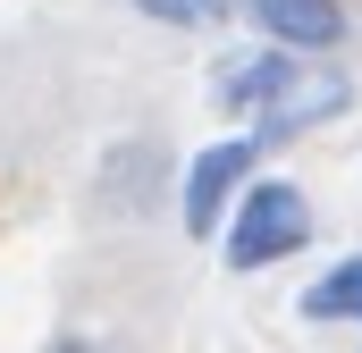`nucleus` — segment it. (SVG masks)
Wrapping results in <instances>:
<instances>
[{"label": "nucleus", "mask_w": 362, "mask_h": 353, "mask_svg": "<svg viewBox=\"0 0 362 353\" xmlns=\"http://www.w3.org/2000/svg\"><path fill=\"white\" fill-rule=\"evenodd\" d=\"M312 244V202L286 185V176H253L236 219H228V269H270L286 253Z\"/></svg>", "instance_id": "1"}, {"label": "nucleus", "mask_w": 362, "mask_h": 353, "mask_svg": "<svg viewBox=\"0 0 362 353\" xmlns=\"http://www.w3.org/2000/svg\"><path fill=\"white\" fill-rule=\"evenodd\" d=\"M253 160H262V143H211V152H194V169H185V185H177V219L194 227V236H211L219 210L245 202Z\"/></svg>", "instance_id": "2"}, {"label": "nucleus", "mask_w": 362, "mask_h": 353, "mask_svg": "<svg viewBox=\"0 0 362 353\" xmlns=\"http://www.w3.org/2000/svg\"><path fill=\"white\" fill-rule=\"evenodd\" d=\"M245 17L286 51H337L346 42V8L337 0H245Z\"/></svg>", "instance_id": "3"}, {"label": "nucleus", "mask_w": 362, "mask_h": 353, "mask_svg": "<svg viewBox=\"0 0 362 353\" xmlns=\"http://www.w3.org/2000/svg\"><path fill=\"white\" fill-rule=\"evenodd\" d=\"M295 85H303V76H295V51L270 42V51H253V59H236V68L219 76V101H228V109H262V118H270Z\"/></svg>", "instance_id": "4"}, {"label": "nucleus", "mask_w": 362, "mask_h": 353, "mask_svg": "<svg viewBox=\"0 0 362 353\" xmlns=\"http://www.w3.org/2000/svg\"><path fill=\"white\" fill-rule=\"evenodd\" d=\"M346 92H354L346 76H312V85H295L270 118H262V143H286V135H295V126H312V118H337V109H346Z\"/></svg>", "instance_id": "5"}, {"label": "nucleus", "mask_w": 362, "mask_h": 353, "mask_svg": "<svg viewBox=\"0 0 362 353\" xmlns=\"http://www.w3.org/2000/svg\"><path fill=\"white\" fill-rule=\"evenodd\" d=\"M303 311H312V320H354V328H362V253L320 269V277L303 286Z\"/></svg>", "instance_id": "6"}, {"label": "nucleus", "mask_w": 362, "mask_h": 353, "mask_svg": "<svg viewBox=\"0 0 362 353\" xmlns=\"http://www.w3.org/2000/svg\"><path fill=\"white\" fill-rule=\"evenodd\" d=\"M144 17H160V25H219L228 17V0H135Z\"/></svg>", "instance_id": "7"}, {"label": "nucleus", "mask_w": 362, "mask_h": 353, "mask_svg": "<svg viewBox=\"0 0 362 353\" xmlns=\"http://www.w3.org/2000/svg\"><path fill=\"white\" fill-rule=\"evenodd\" d=\"M42 353H101V345H85V337H59V345H42Z\"/></svg>", "instance_id": "8"}]
</instances>
